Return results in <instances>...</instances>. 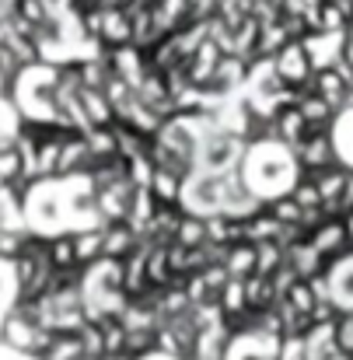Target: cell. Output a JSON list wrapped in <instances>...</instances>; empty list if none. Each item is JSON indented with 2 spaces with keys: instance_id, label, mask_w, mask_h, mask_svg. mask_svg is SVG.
<instances>
[{
  "instance_id": "obj_2",
  "label": "cell",
  "mask_w": 353,
  "mask_h": 360,
  "mask_svg": "<svg viewBox=\"0 0 353 360\" xmlns=\"http://www.w3.org/2000/svg\"><path fill=\"white\" fill-rule=\"evenodd\" d=\"M200 150H203V172L207 175H224L238 161V140L231 133H224V129H214L200 143Z\"/></svg>"
},
{
  "instance_id": "obj_9",
  "label": "cell",
  "mask_w": 353,
  "mask_h": 360,
  "mask_svg": "<svg viewBox=\"0 0 353 360\" xmlns=\"http://www.w3.org/2000/svg\"><path fill=\"white\" fill-rule=\"evenodd\" d=\"M294 203L301 207V210H322V193H319V186H315V179L312 175H301L297 182H294Z\"/></svg>"
},
{
  "instance_id": "obj_3",
  "label": "cell",
  "mask_w": 353,
  "mask_h": 360,
  "mask_svg": "<svg viewBox=\"0 0 353 360\" xmlns=\"http://www.w3.org/2000/svg\"><path fill=\"white\" fill-rule=\"evenodd\" d=\"M294 154H297V165L304 175H319L326 168H336V147L326 133H312L304 143L294 147Z\"/></svg>"
},
{
  "instance_id": "obj_5",
  "label": "cell",
  "mask_w": 353,
  "mask_h": 360,
  "mask_svg": "<svg viewBox=\"0 0 353 360\" xmlns=\"http://www.w3.org/2000/svg\"><path fill=\"white\" fill-rule=\"evenodd\" d=\"M49 266H53L56 273H74V269H81L77 235H60V238L49 241Z\"/></svg>"
},
{
  "instance_id": "obj_8",
  "label": "cell",
  "mask_w": 353,
  "mask_h": 360,
  "mask_svg": "<svg viewBox=\"0 0 353 360\" xmlns=\"http://www.w3.org/2000/svg\"><path fill=\"white\" fill-rule=\"evenodd\" d=\"M175 241H179V245H186V248H203V245H207V217H200V214L182 217Z\"/></svg>"
},
{
  "instance_id": "obj_10",
  "label": "cell",
  "mask_w": 353,
  "mask_h": 360,
  "mask_svg": "<svg viewBox=\"0 0 353 360\" xmlns=\"http://www.w3.org/2000/svg\"><path fill=\"white\" fill-rule=\"evenodd\" d=\"M343 228H347V241H350V248H353V210L343 214Z\"/></svg>"
},
{
  "instance_id": "obj_7",
  "label": "cell",
  "mask_w": 353,
  "mask_h": 360,
  "mask_svg": "<svg viewBox=\"0 0 353 360\" xmlns=\"http://www.w3.org/2000/svg\"><path fill=\"white\" fill-rule=\"evenodd\" d=\"M147 189H150V196L158 200V207H175L179 196H182V179L172 175V172H165V168H158Z\"/></svg>"
},
{
  "instance_id": "obj_1",
  "label": "cell",
  "mask_w": 353,
  "mask_h": 360,
  "mask_svg": "<svg viewBox=\"0 0 353 360\" xmlns=\"http://www.w3.org/2000/svg\"><path fill=\"white\" fill-rule=\"evenodd\" d=\"M273 70L280 74V81L287 84V88H304L312 77H315V70H312V53H308V46L304 42H290L280 56H276V63H273Z\"/></svg>"
},
{
  "instance_id": "obj_6",
  "label": "cell",
  "mask_w": 353,
  "mask_h": 360,
  "mask_svg": "<svg viewBox=\"0 0 353 360\" xmlns=\"http://www.w3.org/2000/svg\"><path fill=\"white\" fill-rule=\"evenodd\" d=\"M245 294H248V308H252V311H269V308H276V301H280L276 283H273L269 276H252V280H245Z\"/></svg>"
},
{
  "instance_id": "obj_4",
  "label": "cell",
  "mask_w": 353,
  "mask_h": 360,
  "mask_svg": "<svg viewBox=\"0 0 353 360\" xmlns=\"http://www.w3.org/2000/svg\"><path fill=\"white\" fill-rule=\"evenodd\" d=\"M224 266H228L231 280H252V276H259V245L245 241V245L228 248V259H224Z\"/></svg>"
}]
</instances>
